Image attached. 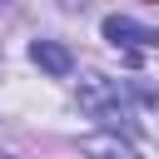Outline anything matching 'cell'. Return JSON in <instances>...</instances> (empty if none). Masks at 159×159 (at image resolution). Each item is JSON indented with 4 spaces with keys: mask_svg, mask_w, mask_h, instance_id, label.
Listing matches in <instances>:
<instances>
[{
    "mask_svg": "<svg viewBox=\"0 0 159 159\" xmlns=\"http://www.w3.org/2000/svg\"><path fill=\"white\" fill-rule=\"evenodd\" d=\"M104 40H114V45H124V50H144V45H159V35H154L149 25H134L129 15H109V20H104Z\"/></svg>",
    "mask_w": 159,
    "mask_h": 159,
    "instance_id": "obj_1",
    "label": "cell"
},
{
    "mask_svg": "<svg viewBox=\"0 0 159 159\" xmlns=\"http://www.w3.org/2000/svg\"><path fill=\"white\" fill-rule=\"evenodd\" d=\"M30 60H35L45 75H55V80H60V75H70V65H75V60H70V50H65V45H55V40H35V45H30Z\"/></svg>",
    "mask_w": 159,
    "mask_h": 159,
    "instance_id": "obj_2",
    "label": "cell"
}]
</instances>
